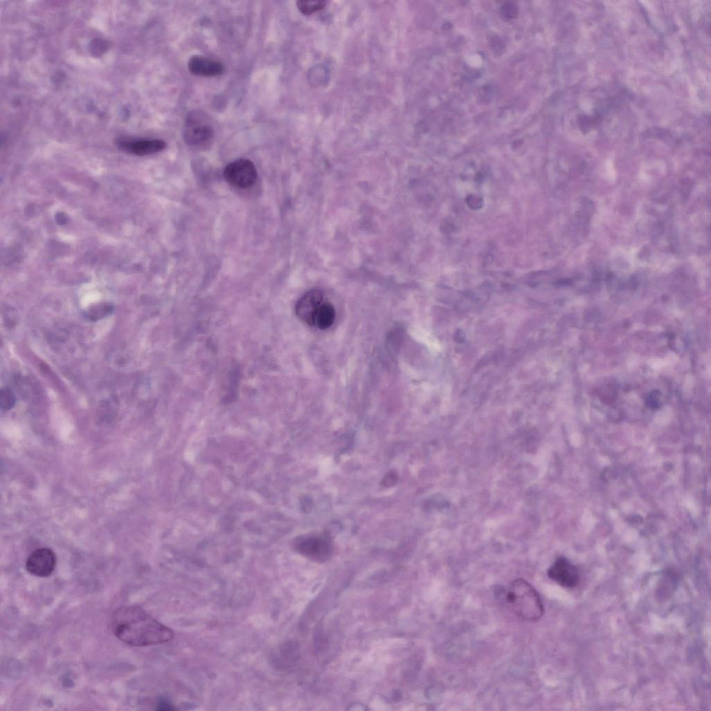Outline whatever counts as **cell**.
<instances>
[{
	"label": "cell",
	"instance_id": "cell-1",
	"mask_svg": "<svg viewBox=\"0 0 711 711\" xmlns=\"http://www.w3.org/2000/svg\"><path fill=\"white\" fill-rule=\"evenodd\" d=\"M110 624L112 633L119 640L135 646L165 643L174 636L169 628L137 605L117 608L112 614Z\"/></svg>",
	"mask_w": 711,
	"mask_h": 711
},
{
	"label": "cell",
	"instance_id": "cell-2",
	"mask_svg": "<svg viewBox=\"0 0 711 711\" xmlns=\"http://www.w3.org/2000/svg\"><path fill=\"white\" fill-rule=\"evenodd\" d=\"M295 312L302 321L321 330L330 328L336 317L333 305L318 289L310 290L300 297Z\"/></svg>",
	"mask_w": 711,
	"mask_h": 711
},
{
	"label": "cell",
	"instance_id": "cell-3",
	"mask_svg": "<svg viewBox=\"0 0 711 711\" xmlns=\"http://www.w3.org/2000/svg\"><path fill=\"white\" fill-rule=\"evenodd\" d=\"M506 601L515 614L526 621H536L544 613V606L536 589L526 580H513L507 591Z\"/></svg>",
	"mask_w": 711,
	"mask_h": 711
},
{
	"label": "cell",
	"instance_id": "cell-4",
	"mask_svg": "<svg viewBox=\"0 0 711 711\" xmlns=\"http://www.w3.org/2000/svg\"><path fill=\"white\" fill-rule=\"evenodd\" d=\"M183 136L185 142L193 147H202L208 144L214 136L212 125L203 113L192 112L187 117Z\"/></svg>",
	"mask_w": 711,
	"mask_h": 711
},
{
	"label": "cell",
	"instance_id": "cell-5",
	"mask_svg": "<svg viewBox=\"0 0 711 711\" xmlns=\"http://www.w3.org/2000/svg\"><path fill=\"white\" fill-rule=\"evenodd\" d=\"M224 176L230 185L240 189H247L256 182L258 173L251 160L241 158L230 162L225 167Z\"/></svg>",
	"mask_w": 711,
	"mask_h": 711
},
{
	"label": "cell",
	"instance_id": "cell-6",
	"mask_svg": "<svg viewBox=\"0 0 711 711\" xmlns=\"http://www.w3.org/2000/svg\"><path fill=\"white\" fill-rule=\"evenodd\" d=\"M294 546L298 552L317 562L327 560L332 553L330 541L323 536H300L294 540Z\"/></svg>",
	"mask_w": 711,
	"mask_h": 711
},
{
	"label": "cell",
	"instance_id": "cell-7",
	"mask_svg": "<svg viewBox=\"0 0 711 711\" xmlns=\"http://www.w3.org/2000/svg\"><path fill=\"white\" fill-rule=\"evenodd\" d=\"M56 565V555L49 548H40L35 550L29 555L26 562L27 571L37 577L50 576L54 571Z\"/></svg>",
	"mask_w": 711,
	"mask_h": 711
},
{
	"label": "cell",
	"instance_id": "cell-8",
	"mask_svg": "<svg viewBox=\"0 0 711 711\" xmlns=\"http://www.w3.org/2000/svg\"><path fill=\"white\" fill-rule=\"evenodd\" d=\"M547 574L552 580L566 588H573L580 581L578 569L564 557H559L555 560L549 568Z\"/></svg>",
	"mask_w": 711,
	"mask_h": 711
},
{
	"label": "cell",
	"instance_id": "cell-9",
	"mask_svg": "<svg viewBox=\"0 0 711 711\" xmlns=\"http://www.w3.org/2000/svg\"><path fill=\"white\" fill-rule=\"evenodd\" d=\"M187 67L192 74L206 77L220 76L224 70L221 62L201 56L191 57Z\"/></svg>",
	"mask_w": 711,
	"mask_h": 711
},
{
	"label": "cell",
	"instance_id": "cell-10",
	"mask_svg": "<svg viewBox=\"0 0 711 711\" xmlns=\"http://www.w3.org/2000/svg\"><path fill=\"white\" fill-rule=\"evenodd\" d=\"M166 143L161 140H140L120 142V148L137 156H147L162 151Z\"/></svg>",
	"mask_w": 711,
	"mask_h": 711
},
{
	"label": "cell",
	"instance_id": "cell-11",
	"mask_svg": "<svg viewBox=\"0 0 711 711\" xmlns=\"http://www.w3.org/2000/svg\"><path fill=\"white\" fill-rule=\"evenodd\" d=\"M326 4V1H299L296 2V6L299 10L304 15H308L315 12L316 11L323 9Z\"/></svg>",
	"mask_w": 711,
	"mask_h": 711
},
{
	"label": "cell",
	"instance_id": "cell-12",
	"mask_svg": "<svg viewBox=\"0 0 711 711\" xmlns=\"http://www.w3.org/2000/svg\"><path fill=\"white\" fill-rule=\"evenodd\" d=\"M16 403V397L13 392L8 387H3L0 391V406L3 410L12 409Z\"/></svg>",
	"mask_w": 711,
	"mask_h": 711
},
{
	"label": "cell",
	"instance_id": "cell-13",
	"mask_svg": "<svg viewBox=\"0 0 711 711\" xmlns=\"http://www.w3.org/2000/svg\"><path fill=\"white\" fill-rule=\"evenodd\" d=\"M112 306L110 305H101L92 308L87 312L86 316L92 321H96L104 317L112 311Z\"/></svg>",
	"mask_w": 711,
	"mask_h": 711
},
{
	"label": "cell",
	"instance_id": "cell-14",
	"mask_svg": "<svg viewBox=\"0 0 711 711\" xmlns=\"http://www.w3.org/2000/svg\"><path fill=\"white\" fill-rule=\"evenodd\" d=\"M517 10L515 5L507 3L501 7L502 15L508 19L513 18L517 14Z\"/></svg>",
	"mask_w": 711,
	"mask_h": 711
},
{
	"label": "cell",
	"instance_id": "cell-15",
	"mask_svg": "<svg viewBox=\"0 0 711 711\" xmlns=\"http://www.w3.org/2000/svg\"><path fill=\"white\" fill-rule=\"evenodd\" d=\"M397 480V475L394 471H390L385 476L382 480L383 485L386 487L393 485Z\"/></svg>",
	"mask_w": 711,
	"mask_h": 711
},
{
	"label": "cell",
	"instance_id": "cell-16",
	"mask_svg": "<svg viewBox=\"0 0 711 711\" xmlns=\"http://www.w3.org/2000/svg\"><path fill=\"white\" fill-rule=\"evenodd\" d=\"M158 706V709L161 710H170L174 709V708H172L171 705H169L167 702L164 701H160Z\"/></svg>",
	"mask_w": 711,
	"mask_h": 711
}]
</instances>
